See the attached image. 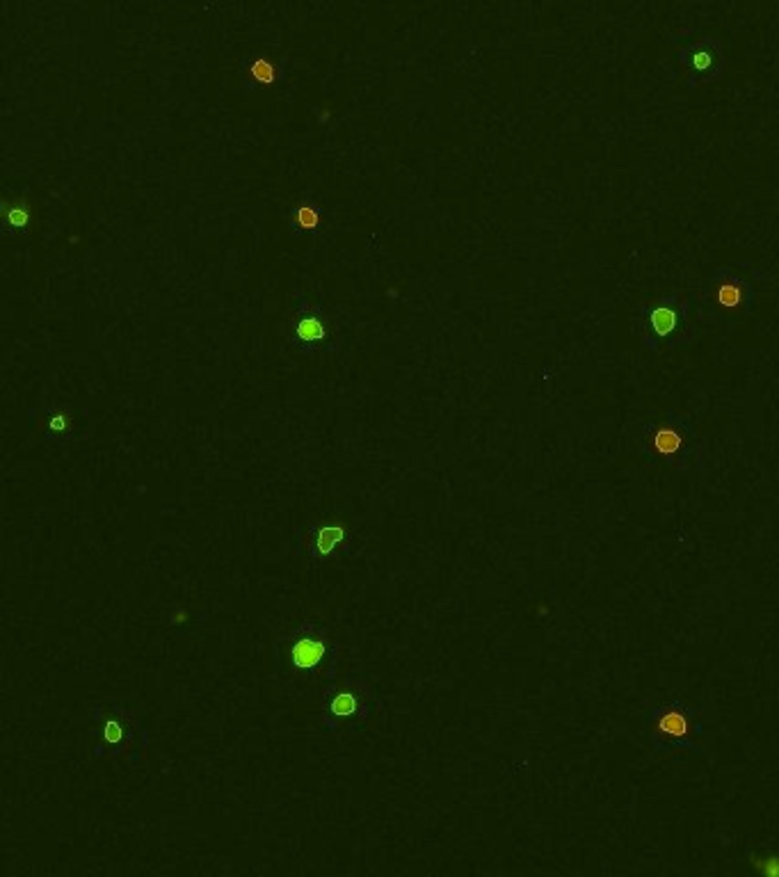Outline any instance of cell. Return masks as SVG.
Returning <instances> with one entry per match:
<instances>
[{
    "label": "cell",
    "mask_w": 779,
    "mask_h": 877,
    "mask_svg": "<svg viewBox=\"0 0 779 877\" xmlns=\"http://www.w3.org/2000/svg\"><path fill=\"white\" fill-rule=\"evenodd\" d=\"M295 314L300 316L297 323H295V338L297 341L307 343V345L323 343L327 338V325L323 323V318L318 316V311L307 309V314H300V311H295Z\"/></svg>",
    "instance_id": "52a82bcc"
},
{
    "label": "cell",
    "mask_w": 779,
    "mask_h": 877,
    "mask_svg": "<svg viewBox=\"0 0 779 877\" xmlns=\"http://www.w3.org/2000/svg\"><path fill=\"white\" fill-rule=\"evenodd\" d=\"M757 871L768 877H779V857H761V862H757Z\"/></svg>",
    "instance_id": "5bb4252c"
},
{
    "label": "cell",
    "mask_w": 779,
    "mask_h": 877,
    "mask_svg": "<svg viewBox=\"0 0 779 877\" xmlns=\"http://www.w3.org/2000/svg\"><path fill=\"white\" fill-rule=\"evenodd\" d=\"M683 446V434L674 425H661L652 432V448L659 455H677Z\"/></svg>",
    "instance_id": "ba28073f"
},
{
    "label": "cell",
    "mask_w": 779,
    "mask_h": 877,
    "mask_svg": "<svg viewBox=\"0 0 779 877\" xmlns=\"http://www.w3.org/2000/svg\"><path fill=\"white\" fill-rule=\"evenodd\" d=\"M674 43H677V59L683 71H686V80L690 87H695L702 80H711V78L722 71V46L713 37L677 34Z\"/></svg>",
    "instance_id": "6da1fadb"
},
{
    "label": "cell",
    "mask_w": 779,
    "mask_h": 877,
    "mask_svg": "<svg viewBox=\"0 0 779 877\" xmlns=\"http://www.w3.org/2000/svg\"><path fill=\"white\" fill-rule=\"evenodd\" d=\"M343 537H345L343 528H323V531H318V535H316V549L323 555L332 553L336 549V544H339Z\"/></svg>",
    "instance_id": "8fae6325"
},
{
    "label": "cell",
    "mask_w": 779,
    "mask_h": 877,
    "mask_svg": "<svg viewBox=\"0 0 779 877\" xmlns=\"http://www.w3.org/2000/svg\"><path fill=\"white\" fill-rule=\"evenodd\" d=\"M245 87H276L286 78V62L270 55H256L245 66Z\"/></svg>",
    "instance_id": "5b68a950"
},
{
    "label": "cell",
    "mask_w": 779,
    "mask_h": 877,
    "mask_svg": "<svg viewBox=\"0 0 779 877\" xmlns=\"http://www.w3.org/2000/svg\"><path fill=\"white\" fill-rule=\"evenodd\" d=\"M320 211L311 204H302L295 208V227L302 231H316L320 227Z\"/></svg>",
    "instance_id": "30bf717a"
},
{
    "label": "cell",
    "mask_w": 779,
    "mask_h": 877,
    "mask_svg": "<svg viewBox=\"0 0 779 877\" xmlns=\"http://www.w3.org/2000/svg\"><path fill=\"white\" fill-rule=\"evenodd\" d=\"M752 288L743 276L734 274H715L711 283L706 288V300L708 307L717 314H736V311H745L752 304Z\"/></svg>",
    "instance_id": "7a4b0ae2"
},
{
    "label": "cell",
    "mask_w": 779,
    "mask_h": 877,
    "mask_svg": "<svg viewBox=\"0 0 779 877\" xmlns=\"http://www.w3.org/2000/svg\"><path fill=\"white\" fill-rule=\"evenodd\" d=\"M28 222H30V213H28V208H23V206H12L10 211H7V224H10V227H14V229H25L28 227Z\"/></svg>",
    "instance_id": "7c38bea8"
},
{
    "label": "cell",
    "mask_w": 779,
    "mask_h": 877,
    "mask_svg": "<svg viewBox=\"0 0 779 877\" xmlns=\"http://www.w3.org/2000/svg\"><path fill=\"white\" fill-rule=\"evenodd\" d=\"M695 734V720L688 710L681 706H665L659 715L654 717V738L665 745H681L690 743V736Z\"/></svg>",
    "instance_id": "3957f363"
},
{
    "label": "cell",
    "mask_w": 779,
    "mask_h": 877,
    "mask_svg": "<svg viewBox=\"0 0 779 877\" xmlns=\"http://www.w3.org/2000/svg\"><path fill=\"white\" fill-rule=\"evenodd\" d=\"M103 736H106V741L110 745H119L121 741H124V729H121V724L117 722V720H108L106 727H103Z\"/></svg>",
    "instance_id": "4fadbf2b"
},
{
    "label": "cell",
    "mask_w": 779,
    "mask_h": 877,
    "mask_svg": "<svg viewBox=\"0 0 779 877\" xmlns=\"http://www.w3.org/2000/svg\"><path fill=\"white\" fill-rule=\"evenodd\" d=\"M683 318V304L681 297H670L663 302H654L652 307L645 311V327L656 341H670V338L679 332Z\"/></svg>",
    "instance_id": "277c9868"
},
{
    "label": "cell",
    "mask_w": 779,
    "mask_h": 877,
    "mask_svg": "<svg viewBox=\"0 0 779 877\" xmlns=\"http://www.w3.org/2000/svg\"><path fill=\"white\" fill-rule=\"evenodd\" d=\"M325 654H327V645L316 636H304V638L293 640L290 658H293V665L300 667V670H311V667L320 665Z\"/></svg>",
    "instance_id": "8992f818"
},
{
    "label": "cell",
    "mask_w": 779,
    "mask_h": 877,
    "mask_svg": "<svg viewBox=\"0 0 779 877\" xmlns=\"http://www.w3.org/2000/svg\"><path fill=\"white\" fill-rule=\"evenodd\" d=\"M330 710L334 717H352L357 713V699H354V694L350 690H341L332 697Z\"/></svg>",
    "instance_id": "9c48e42d"
}]
</instances>
